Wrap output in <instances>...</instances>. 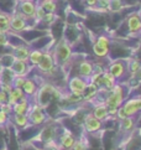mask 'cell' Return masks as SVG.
<instances>
[{
    "label": "cell",
    "instance_id": "6da1fadb",
    "mask_svg": "<svg viewBox=\"0 0 141 150\" xmlns=\"http://www.w3.org/2000/svg\"><path fill=\"white\" fill-rule=\"evenodd\" d=\"M35 13H36V5L32 0H21L18 5V14L25 19H35Z\"/></svg>",
    "mask_w": 141,
    "mask_h": 150
},
{
    "label": "cell",
    "instance_id": "7a4b0ae2",
    "mask_svg": "<svg viewBox=\"0 0 141 150\" xmlns=\"http://www.w3.org/2000/svg\"><path fill=\"white\" fill-rule=\"evenodd\" d=\"M26 29H27V19L21 16L18 13L10 15V30L16 31V33H21V31Z\"/></svg>",
    "mask_w": 141,
    "mask_h": 150
},
{
    "label": "cell",
    "instance_id": "3957f363",
    "mask_svg": "<svg viewBox=\"0 0 141 150\" xmlns=\"http://www.w3.org/2000/svg\"><path fill=\"white\" fill-rule=\"evenodd\" d=\"M93 51L98 57L106 56L108 51H109V40L105 36H99L97 42L93 45Z\"/></svg>",
    "mask_w": 141,
    "mask_h": 150
},
{
    "label": "cell",
    "instance_id": "277c9868",
    "mask_svg": "<svg viewBox=\"0 0 141 150\" xmlns=\"http://www.w3.org/2000/svg\"><path fill=\"white\" fill-rule=\"evenodd\" d=\"M10 69L13 71V73L15 74V76H23V77H25L26 74H27V71H29L27 61L19 60V58H13Z\"/></svg>",
    "mask_w": 141,
    "mask_h": 150
},
{
    "label": "cell",
    "instance_id": "5b68a950",
    "mask_svg": "<svg viewBox=\"0 0 141 150\" xmlns=\"http://www.w3.org/2000/svg\"><path fill=\"white\" fill-rule=\"evenodd\" d=\"M26 115H27L29 120L31 123H34V124H41V123L45 120V114H43L42 109L39 105H35L32 109H29Z\"/></svg>",
    "mask_w": 141,
    "mask_h": 150
},
{
    "label": "cell",
    "instance_id": "8992f818",
    "mask_svg": "<svg viewBox=\"0 0 141 150\" xmlns=\"http://www.w3.org/2000/svg\"><path fill=\"white\" fill-rule=\"evenodd\" d=\"M128 26H129V30L130 33H139L141 31V16L135 13V14H131L128 19Z\"/></svg>",
    "mask_w": 141,
    "mask_h": 150
},
{
    "label": "cell",
    "instance_id": "52a82bcc",
    "mask_svg": "<svg viewBox=\"0 0 141 150\" xmlns=\"http://www.w3.org/2000/svg\"><path fill=\"white\" fill-rule=\"evenodd\" d=\"M69 86H70V91H72L74 96H82L87 88V83L79 78H73Z\"/></svg>",
    "mask_w": 141,
    "mask_h": 150
},
{
    "label": "cell",
    "instance_id": "ba28073f",
    "mask_svg": "<svg viewBox=\"0 0 141 150\" xmlns=\"http://www.w3.org/2000/svg\"><path fill=\"white\" fill-rule=\"evenodd\" d=\"M121 109L124 110V113L126 114V117H131L133 114H135L139 109V98H135V99H130L128 100L125 104L121 107Z\"/></svg>",
    "mask_w": 141,
    "mask_h": 150
},
{
    "label": "cell",
    "instance_id": "9c48e42d",
    "mask_svg": "<svg viewBox=\"0 0 141 150\" xmlns=\"http://www.w3.org/2000/svg\"><path fill=\"white\" fill-rule=\"evenodd\" d=\"M29 109H30L29 108V100L26 98V96L13 105V113L14 114H27Z\"/></svg>",
    "mask_w": 141,
    "mask_h": 150
},
{
    "label": "cell",
    "instance_id": "30bf717a",
    "mask_svg": "<svg viewBox=\"0 0 141 150\" xmlns=\"http://www.w3.org/2000/svg\"><path fill=\"white\" fill-rule=\"evenodd\" d=\"M24 97H25V93H24L23 88H14L13 87V89L8 93V103L10 105H14L16 102L23 99Z\"/></svg>",
    "mask_w": 141,
    "mask_h": 150
},
{
    "label": "cell",
    "instance_id": "8fae6325",
    "mask_svg": "<svg viewBox=\"0 0 141 150\" xmlns=\"http://www.w3.org/2000/svg\"><path fill=\"white\" fill-rule=\"evenodd\" d=\"M29 55H30L29 47H26V46H24V45L16 46L15 49H14V51H13L14 58H19V60L27 61V60H29Z\"/></svg>",
    "mask_w": 141,
    "mask_h": 150
},
{
    "label": "cell",
    "instance_id": "7c38bea8",
    "mask_svg": "<svg viewBox=\"0 0 141 150\" xmlns=\"http://www.w3.org/2000/svg\"><path fill=\"white\" fill-rule=\"evenodd\" d=\"M69 55H70L69 46L66 44V42H61L56 49V56L59 58V61H64V60H67Z\"/></svg>",
    "mask_w": 141,
    "mask_h": 150
},
{
    "label": "cell",
    "instance_id": "4fadbf2b",
    "mask_svg": "<svg viewBox=\"0 0 141 150\" xmlns=\"http://www.w3.org/2000/svg\"><path fill=\"white\" fill-rule=\"evenodd\" d=\"M85 128L88 132H97L100 128V122L99 119H97L94 115H88L85 118Z\"/></svg>",
    "mask_w": 141,
    "mask_h": 150
},
{
    "label": "cell",
    "instance_id": "5bb4252c",
    "mask_svg": "<svg viewBox=\"0 0 141 150\" xmlns=\"http://www.w3.org/2000/svg\"><path fill=\"white\" fill-rule=\"evenodd\" d=\"M39 68L41 71H50V69L53 67V60L50 53H45V55H42V58L39 65Z\"/></svg>",
    "mask_w": 141,
    "mask_h": 150
},
{
    "label": "cell",
    "instance_id": "9a60e30c",
    "mask_svg": "<svg viewBox=\"0 0 141 150\" xmlns=\"http://www.w3.org/2000/svg\"><path fill=\"white\" fill-rule=\"evenodd\" d=\"M0 31L1 33L10 31V15L6 13H0Z\"/></svg>",
    "mask_w": 141,
    "mask_h": 150
},
{
    "label": "cell",
    "instance_id": "2e32d148",
    "mask_svg": "<svg viewBox=\"0 0 141 150\" xmlns=\"http://www.w3.org/2000/svg\"><path fill=\"white\" fill-rule=\"evenodd\" d=\"M23 91L25 96H32L36 93V84L32 79H26L24 86H23Z\"/></svg>",
    "mask_w": 141,
    "mask_h": 150
},
{
    "label": "cell",
    "instance_id": "e0dca14e",
    "mask_svg": "<svg viewBox=\"0 0 141 150\" xmlns=\"http://www.w3.org/2000/svg\"><path fill=\"white\" fill-rule=\"evenodd\" d=\"M102 79H103V83L108 89H111L114 86H115V77L113 76L110 72H105L102 74Z\"/></svg>",
    "mask_w": 141,
    "mask_h": 150
},
{
    "label": "cell",
    "instance_id": "ac0fdd59",
    "mask_svg": "<svg viewBox=\"0 0 141 150\" xmlns=\"http://www.w3.org/2000/svg\"><path fill=\"white\" fill-rule=\"evenodd\" d=\"M13 120H14V123H15V124L18 125V127L24 128V127L27 125L29 118H27V115H26V114H14Z\"/></svg>",
    "mask_w": 141,
    "mask_h": 150
},
{
    "label": "cell",
    "instance_id": "d6986e66",
    "mask_svg": "<svg viewBox=\"0 0 141 150\" xmlns=\"http://www.w3.org/2000/svg\"><path fill=\"white\" fill-rule=\"evenodd\" d=\"M61 142H62V145H63L64 148L69 149V148L73 146V144H74V138L72 137V134H70L69 132H66V133L63 134Z\"/></svg>",
    "mask_w": 141,
    "mask_h": 150
},
{
    "label": "cell",
    "instance_id": "ffe728a7",
    "mask_svg": "<svg viewBox=\"0 0 141 150\" xmlns=\"http://www.w3.org/2000/svg\"><path fill=\"white\" fill-rule=\"evenodd\" d=\"M79 72H80V74H83L84 77H88V76H90V74L93 73V66H92L89 62L84 61V62L80 63Z\"/></svg>",
    "mask_w": 141,
    "mask_h": 150
},
{
    "label": "cell",
    "instance_id": "44dd1931",
    "mask_svg": "<svg viewBox=\"0 0 141 150\" xmlns=\"http://www.w3.org/2000/svg\"><path fill=\"white\" fill-rule=\"evenodd\" d=\"M114 77H120L121 74H123V72H124V67H123V65L120 62H115V63H113V65L110 66V71H109Z\"/></svg>",
    "mask_w": 141,
    "mask_h": 150
},
{
    "label": "cell",
    "instance_id": "7402d4cb",
    "mask_svg": "<svg viewBox=\"0 0 141 150\" xmlns=\"http://www.w3.org/2000/svg\"><path fill=\"white\" fill-rule=\"evenodd\" d=\"M42 55L43 53L39 50H35V51H30V55H29V60L30 62L32 63V65H39L40 61H41V58H42Z\"/></svg>",
    "mask_w": 141,
    "mask_h": 150
},
{
    "label": "cell",
    "instance_id": "603a6c76",
    "mask_svg": "<svg viewBox=\"0 0 141 150\" xmlns=\"http://www.w3.org/2000/svg\"><path fill=\"white\" fill-rule=\"evenodd\" d=\"M39 6H41L46 13H53L56 10V4H55V1H52V0H43V1H41Z\"/></svg>",
    "mask_w": 141,
    "mask_h": 150
},
{
    "label": "cell",
    "instance_id": "cb8c5ba5",
    "mask_svg": "<svg viewBox=\"0 0 141 150\" xmlns=\"http://www.w3.org/2000/svg\"><path fill=\"white\" fill-rule=\"evenodd\" d=\"M97 119H103V118H105L108 115V109L105 105H98L97 108L94 109V114H93Z\"/></svg>",
    "mask_w": 141,
    "mask_h": 150
},
{
    "label": "cell",
    "instance_id": "d4e9b609",
    "mask_svg": "<svg viewBox=\"0 0 141 150\" xmlns=\"http://www.w3.org/2000/svg\"><path fill=\"white\" fill-rule=\"evenodd\" d=\"M111 11H119L123 9V1L121 0H109V5H108Z\"/></svg>",
    "mask_w": 141,
    "mask_h": 150
},
{
    "label": "cell",
    "instance_id": "484cf974",
    "mask_svg": "<svg viewBox=\"0 0 141 150\" xmlns=\"http://www.w3.org/2000/svg\"><path fill=\"white\" fill-rule=\"evenodd\" d=\"M133 124H134V122H133V119L130 117H126V118H124V119H123V128H124V129L129 130L130 128L133 127Z\"/></svg>",
    "mask_w": 141,
    "mask_h": 150
},
{
    "label": "cell",
    "instance_id": "4316f807",
    "mask_svg": "<svg viewBox=\"0 0 141 150\" xmlns=\"http://www.w3.org/2000/svg\"><path fill=\"white\" fill-rule=\"evenodd\" d=\"M8 44H9L8 33H1L0 31V46H6Z\"/></svg>",
    "mask_w": 141,
    "mask_h": 150
},
{
    "label": "cell",
    "instance_id": "83f0119b",
    "mask_svg": "<svg viewBox=\"0 0 141 150\" xmlns=\"http://www.w3.org/2000/svg\"><path fill=\"white\" fill-rule=\"evenodd\" d=\"M9 120V114H6L5 112L0 109V127H4Z\"/></svg>",
    "mask_w": 141,
    "mask_h": 150
},
{
    "label": "cell",
    "instance_id": "f1b7e54d",
    "mask_svg": "<svg viewBox=\"0 0 141 150\" xmlns=\"http://www.w3.org/2000/svg\"><path fill=\"white\" fill-rule=\"evenodd\" d=\"M46 15V11L43 10L41 6H36V13H35V19H39V20H42L43 16Z\"/></svg>",
    "mask_w": 141,
    "mask_h": 150
},
{
    "label": "cell",
    "instance_id": "f546056e",
    "mask_svg": "<svg viewBox=\"0 0 141 150\" xmlns=\"http://www.w3.org/2000/svg\"><path fill=\"white\" fill-rule=\"evenodd\" d=\"M0 109H1L3 112H5L6 114H11L13 113V105H10L9 103L1 104V105H0Z\"/></svg>",
    "mask_w": 141,
    "mask_h": 150
},
{
    "label": "cell",
    "instance_id": "4dcf8cb0",
    "mask_svg": "<svg viewBox=\"0 0 141 150\" xmlns=\"http://www.w3.org/2000/svg\"><path fill=\"white\" fill-rule=\"evenodd\" d=\"M8 103V93L4 92L3 89H0V105Z\"/></svg>",
    "mask_w": 141,
    "mask_h": 150
},
{
    "label": "cell",
    "instance_id": "1f68e13d",
    "mask_svg": "<svg viewBox=\"0 0 141 150\" xmlns=\"http://www.w3.org/2000/svg\"><path fill=\"white\" fill-rule=\"evenodd\" d=\"M73 150H85V146H84V143L83 142H74L73 144Z\"/></svg>",
    "mask_w": 141,
    "mask_h": 150
},
{
    "label": "cell",
    "instance_id": "d6a6232c",
    "mask_svg": "<svg viewBox=\"0 0 141 150\" xmlns=\"http://www.w3.org/2000/svg\"><path fill=\"white\" fill-rule=\"evenodd\" d=\"M97 5H99V6H102V8H108V5H109V0H98Z\"/></svg>",
    "mask_w": 141,
    "mask_h": 150
},
{
    "label": "cell",
    "instance_id": "836d02e7",
    "mask_svg": "<svg viewBox=\"0 0 141 150\" xmlns=\"http://www.w3.org/2000/svg\"><path fill=\"white\" fill-rule=\"evenodd\" d=\"M87 3L92 5V6H94V5H97V3H98V0H87Z\"/></svg>",
    "mask_w": 141,
    "mask_h": 150
},
{
    "label": "cell",
    "instance_id": "e575fe53",
    "mask_svg": "<svg viewBox=\"0 0 141 150\" xmlns=\"http://www.w3.org/2000/svg\"><path fill=\"white\" fill-rule=\"evenodd\" d=\"M3 63H1V60H0V74H1V72H3Z\"/></svg>",
    "mask_w": 141,
    "mask_h": 150
},
{
    "label": "cell",
    "instance_id": "d590c367",
    "mask_svg": "<svg viewBox=\"0 0 141 150\" xmlns=\"http://www.w3.org/2000/svg\"><path fill=\"white\" fill-rule=\"evenodd\" d=\"M139 109L141 110V98H139Z\"/></svg>",
    "mask_w": 141,
    "mask_h": 150
},
{
    "label": "cell",
    "instance_id": "8d00e7d4",
    "mask_svg": "<svg viewBox=\"0 0 141 150\" xmlns=\"http://www.w3.org/2000/svg\"><path fill=\"white\" fill-rule=\"evenodd\" d=\"M0 87H1V83H0Z\"/></svg>",
    "mask_w": 141,
    "mask_h": 150
},
{
    "label": "cell",
    "instance_id": "74e56055",
    "mask_svg": "<svg viewBox=\"0 0 141 150\" xmlns=\"http://www.w3.org/2000/svg\"><path fill=\"white\" fill-rule=\"evenodd\" d=\"M41 1H43V0H41Z\"/></svg>",
    "mask_w": 141,
    "mask_h": 150
}]
</instances>
